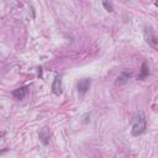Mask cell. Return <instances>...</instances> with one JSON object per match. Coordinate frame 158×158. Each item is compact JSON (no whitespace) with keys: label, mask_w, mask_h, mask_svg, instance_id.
<instances>
[{"label":"cell","mask_w":158,"mask_h":158,"mask_svg":"<svg viewBox=\"0 0 158 158\" xmlns=\"http://www.w3.org/2000/svg\"><path fill=\"white\" fill-rule=\"evenodd\" d=\"M148 75V68H147V63L146 62H143L142 63V67H141V73H139V75H138V79H144Z\"/></svg>","instance_id":"cell-8"},{"label":"cell","mask_w":158,"mask_h":158,"mask_svg":"<svg viewBox=\"0 0 158 158\" xmlns=\"http://www.w3.org/2000/svg\"><path fill=\"white\" fill-rule=\"evenodd\" d=\"M38 137H40V141L46 146L49 143V139H51V132H49V128L48 127H43L40 133H38Z\"/></svg>","instance_id":"cell-5"},{"label":"cell","mask_w":158,"mask_h":158,"mask_svg":"<svg viewBox=\"0 0 158 158\" xmlns=\"http://www.w3.org/2000/svg\"><path fill=\"white\" fill-rule=\"evenodd\" d=\"M26 93H27V86H21V88H17L12 91V96L17 100H21V99L25 98Z\"/></svg>","instance_id":"cell-7"},{"label":"cell","mask_w":158,"mask_h":158,"mask_svg":"<svg viewBox=\"0 0 158 158\" xmlns=\"http://www.w3.org/2000/svg\"><path fill=\"white\" fill-rule=\"evenodd\" d=\"M52 91L56 95H60L62 94V78L59 75H57L52 83Z\"/></svg>","instance_id":"cell-6"},{"label":"cell","mask_w":158,"mask_h":158,"mask_svg":"<svg viewBox=\"0 0 158 158\" xmlns=\"http://www.w3.org/2000/svg\"><path fill=\"white\" fill-rule=\"evenodd\" d=\"M144 38H146L147 43H148L151 47H153L156 51H158V38H157L148 28L144 30Z\"/></svg>","instance_id":"cell-2"},{"label":"cell","mask_w":158,"mask_h":158,"mask_svg":"<svg viewBox=\"0 0 158 158\" xmlns=\"http://www.w3.org/2000/svg\"><path fill=\"white\" fill-rule=\"evenodd\" d=\"M154 5H156V6H158V1H156V2H154Z\"/></svg>","instance_id":"cell-10"},{"label":"cell","mask_w":158,"mask_h":158,"mask_svg":"<svg viewBox=\"0 0 158 158\" xmlns=\"http://www.w3.org/2000/svg\"><path fill=\"white\" fill-rule=\"evenodd\" d=\"M102 6H104V7H105V10H106V11H109V12H112V11H114V9H112V4H111V2L102 1Z\"/></svg>","instance_id":"cell-9"},{"label":"cell","mask_w":158,"mask_h":158,"mask_svg":"<svg viewBox=\"0 0 158 158\" xmlns=\"http://www.w3.org/2000/svg\"><path fill=\"white\" fill-rule=\"evenodd\" d=\"M132 77V70H128V69H125V70H122L118 75H117V78H116V84H118V85H121V84H125V83H127L128 81V79Z\"/></svg>","instance_id":"cell-4"},{"label":"cell","mask_w":158,"mask_h":158,"mask_svg":"<svg viewBox=\"0 0 158 158\" xmlns=\"http://www.w3.org/2000/svg\"><path fill=\"white\" fill-rule=\"evenodd\" d=\"M90 85H91V80L88 79V78H84V79H80L77 84V89H78V93L79 94H85L89 89H90Z\"/></svg>","instance_id":"cell-3"},{"label":"cell","mask_w":158,"mask_h":158,"mask_svg":"<svg viewBox=\"0 0 158 158\" xmlns=\"http://www.w3.org/2000/svg\"><path fill=\"white\" fill-rule=\"evenodd\" d=\"M146 130V117L143 111H138L136 112V115L132 118L131 122V133L133 136H139L144 132Z\"/></svg>","instance_id":"cell-1"}]
</instances>
